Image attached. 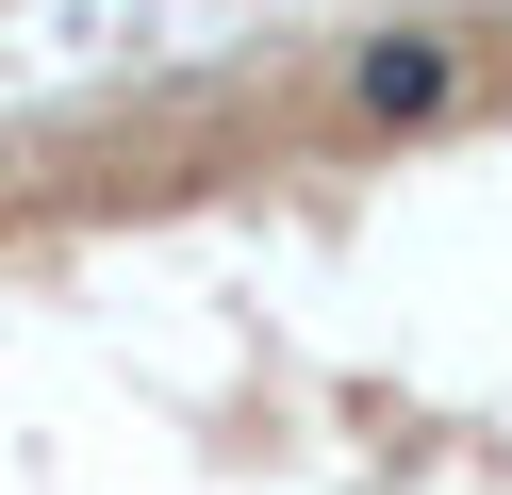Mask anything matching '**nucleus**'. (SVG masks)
Instances as JSON below:
<instances>
[{
  "label": "nucleus",
  "mask_w": 512,
  "mask_h": 495,
  "mask_svg": "<svg viewBox=\"0 0 512 495\" xmlns=\"http://www.w3.org/2000/svg\"><path fill=\"white\" fill-rule=\"evenodd\" d=\"M446 99H463V33H446V17H397V33L347 50V116H364V132H430Z\"/></svg>",
  "instance_id": "obj_1"
}]
</instances>
